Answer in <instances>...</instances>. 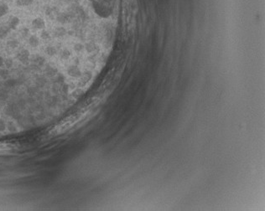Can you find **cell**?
Returning a JSON list of instances; mask_svg holds the SVG:
<instances>
[{"instance_id":"cell-1","label":"cell","mask_w":265,"mask_h":211,"mask_svg":"<svg viewBox=\"0 0 265 211\" xmlns=\"http://www.w3.org/2000/svg\"><path fill=\"white\" fill-rule=\"evenodd\" d=\"M31 25L35 30H45V22L42 18H35L32 20Z\"/></svg>"},{"instance_id":"cell-5","label":"cell","mask_w":265,"mask_h":211,"mask_svg":"<svg viewBox=\"0 0 265 211\" xmlns=\"http://www.w3.org/2000/svg\"><path fill=\"white\" fill-rule=\"evenodd\" d=\"M10 30V28H4V27H0V40H4L8 36Z\"/></svg>"},{"instance_id":"cell-4","label":"cell","mask_w":265,"mask_h":211,"mask_svg":"<svg viewBox=\"0 0 265 211\" xmlns=\"http://www.w3.org/2000/svg\"><path fill=\"white\" fill-rule=\"evenodd\" d=\"M34 0H16V5L18 7L30 6L33 4Z\"/></svg>"},{"instance_id":"cell-6","label":"cell","mask_w":265,"mask_h":211,"mask_svg":"<svg viewBox=\"0 0 265 211\" xmlns=\"http://www.w3.org/2000/svg\"><path fill=\"white\" fill-rule=\"evenodd\" d=\"M9 10V6L7 4H0V18L8 14Z\"/></svg>"},{"instance_id":"cell-2","label":"cell","mask_w":265,"mask_h":211,"mask_svg":"<svg viewBox=\"0 0 265 211\" xmlns=\"http://www.w3.org/2000/svg\"><path fill=\"white\" fill-rule=\"evenodd\" d=\"M19 22H20L19 19L18 17H16V16H14L9 21V27L10 28V30H15L18 25L19 24Z\"/></svg>"},{"instance_id":"cell-3","label":"cell","mask_w":265,"mask_h":211,"mask_svg":"<svg viewBox=\"0 0 265 211\" xmlns=\"http://www.w3.org/2000/svg\"><path fill=\"white\" fill-rule=\"evenodd\" d=\"M69 15L66 13H59L56 15V20L60 24H66L69 21Z\"/></svg>"}]
</instances>
